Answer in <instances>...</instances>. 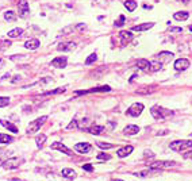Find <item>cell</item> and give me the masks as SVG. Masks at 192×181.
<instances>
[{
    "instance_id": "9",
    "label": "cell",
    "mask_w": 192,
    "mask_h": 181,
    "mask_svg": "<svg viewBox=\"0 0 192 181\" xmlns=\"http://www.w3.org/2000/svg\"><path fill=\"white\" fill-rule=\"evenodd\" d=\"M18 10H19V16L20 18H26L30 12V7H29V3L26 0H20V3L18 4Z\"/></svg>"
},
{
    "instance_id": "17",
    "label": "cell",
    "mask_w": 192,
    "mask_h": 181,
    "mask_svg": "<svg viewBox=\"0 0 192 181\" xmlns=\"http://www.w3.org/2000/svg\"><path fill=\"white\" fill-rule=\"evenodd\" d=\"M76 47V43L75 42H62V43H60L58 45V50L60 52H71V50H73V49Z\"/></svg>"
},
{
    "instance_id": "20",
    "label": "cell",
    "mask_w": 192,
    "mask_h": 181,
    "mask_svg": "<svg viewBox=\"0 0 192 181\" xmlns=\"http://www.w3.org/2000/svg\"><path fill=\"white\" fill-rule=\"evenodd\" d=\"M153 26H154L153 22H149V23H142V25H138V26H133L131 31H146V30H150Z\"/></svg>"
},
{
    "instance_id": "46",
    "label": "cell",
    "mask_w": 192,
    "mask_h": 181,
    "mask_svg": "<svg viewBox=\"0 0 192 181\" xmlns=\"http://www.w3.org/2000/svg\"><path fill=\"white\" fill-rule=\"evenodd\" d=\"M181 2L184 3V4H188V3H189V0H181Z\"/></svg>"
},
{
    "instance_id": "25",
    "label": "cell",
    "mask_w": 192,
    "mask_h": 181,
    "mask_svg": "<svg viewBox=\"0 0 192 181\" xmlns=\"http://www.w3.org/2000/svg\"><path fill=\"white\" fill-rule=\"evenodd\" d=\"M22 34H23V30L19 29V27H15V29H12L11 31H8V37L10 38H18V37H20Z\"/></svg>"
},
{
    "instance_id": "8",
    "label": "cell",
    "mask_w": 192,
    "mask_h": 181,
    "mask_svg": "<svg viewBox=\"0 0 192 181\" xmlns=\"http://www.w3.org/2000/svg\"><path fill=\"white\" fill-rule=\"evenodd\" d=\"M175 69L177 72H183V70H185V69H188L189 68V61L187 60V58H179V60H176L175 61Z\"/></svg>"
},
{
    "instance_id": "36",
    "label": "cell",
    "mask_w": 192,
    "mask_h": 181,
    "mask_svg": "<svg viewBox=\"0 0 192 181\" xmlns=\"http://www.w3.org/2000/svg\"><path fill=\"white\" fill-rule=\"evenodd\" d=\"M125 20H126V18H125V15H121L119 16V19H118L115 23H114V26L115 27H121V26H123V23H125Z\"/></svg>"
},
{
    "instance_id": "6",
    "label": "cell",
    "mask_w": 192,
    "mask_h": 181,
    "mask_svg": "<svg viewBox=\"0 0 192 181\" xmlns=\"http://www.w3.org/2000/svg\"><path fill=\"white\" fill-rule=\"evenodd\" d=\"M176 162L173 161H157V162H153L150 165V169L152 170H158V169H168V168H172L175 166Z\"/></svg>"
},
{
    "instance_id": "48",
    "label": "cell",
    "mask_w": 192,
    "mask_h": 181,
    "mask_svg": "<svg viewBox=\"0 0 192 181\" xmlns=\"http://www.w3.org/2000/svg\"><path fill=\"white\" fill-rule=\"evenodd\" d=\"M111 181H123V180H121V178H114V180H111Z\"/></svg>"
},
{
    "instance_id": "22",
    "label": "cell",
    "mask_w": 192,
    "mask_h": 181,
    "mask_svg": "<svg viewBox=\"0 0 192 181\" xmlns=\"http://www.w3.org/2000/svg\"><path fill=\"white\" fill-rule=\"evenodd\" d=\"M137 66L139 68V69H142L144 72H150V62L148 60H145V58H141L137 62Z\"/></svg>"
},
{
    "instance_id": "4",
    "label": "cell",
    "mask_w": 192,
    "mask_h": 181,
    "mask_svg": "<svg viewBox=\"0 0 192 181\" xmlns=\"http://www.w3.org/2000/svg\"><path fill=\"white\" fill-rule=\"evenodd\" d=\"M20 162H22L20 158H18V157H11V158H8L7 161L3 162V168L7 169V170L18 169V168H19V165H20Z\"/></svg>"
},
{
    "instance_id": "2",
    "label": "cell",
    "mask_w": 192,
    "mask_h": 181,
    "mask_svg": "<svg viewBox=\"0 0 192 181\" xmlns=\"http://www.w3.org/2000/svg\"><path fill=\"white\" fill-rule=\"evenodd\" d=\"M171 150L173 151H184V150H189L192 149V141L189 139H181V141H175L169 145Z\"/></svg>"
},
{
    "instance_id": "41",
    "label": "cell",
    "mask_w": 192,
    "mask_h": 181,
    "mask_svg": "<svg viewBox=\"0 0 192 181\" xmlns=\"http://www.w3.org/2000/svg\"><path fill=\"white\" fill-rule=\"evenodd\" d=\"M76 30H79V31H85L87 30V25L85 23H79L76 26Z\"/></svg>"
},
{
    "instance_id": "50",
    "label": "cell",
    "mask_w": 192,
    "mask_h": 181,
    "mask_svg": "<svg viewBox=\"0 0 192 181\" xmlns=\"http://www.w3.org/2000/svg\"><path fill=\"white\" fill-rule=\"evenodd\" d=\"M189 31H192V25H191V26H189Z\"/></svg>"
},
{
    "instance_id": "44",
    "label": "cell",
    "mask_w": 192,
    "mask_h": 181,
    "mask_svg": "<svg viewBox=\"0 0 192 181\" xmlns=\"http://www.w3.org/2000/svg\"><path fill=\"white\" fill-rule=\"evenodd\" d=\"M19 80H20V76H15V77H14V80H12V83L15 84V83H18Z\"/></svg>"
},
{
    "instance_id": "43",
    "label": "cell",
    "mask_w": 192,
    "mask_h": 181,
    "mask_svg": "<svg viewBox=\"0 0 192 181\" xmlns=\"http://www.w3.org/2000/svg\"><path fill=\"white\" fill-rule=\"evenodd\" d=\"M10 58H11L12 61H15V60H19V58H25V56H22V54H20V56H11Z\"/></svg>"
},
{
    "instance_id": "32",
    "label": "cell",
    "mask_w": 192,
    "mask_h": 181,
    "mask_svg": "<svg viewBox=\"0 0 192 181\" xmlns=\"http://www.w3.org/2000/svg\"><path fill=\"white\" fill-rule=\"evenodd\" d=\"M64 92H65V88H57V89L52 90V92H45V93H42V96H48V95H57V93H64Z\"/></svg>"
},
{
    "instance_id": "11",
    "label": "cell",
    "mask_w": 192,
    "mask_h": 181,
    "mask_svg": "<svg viewBox=\"0 0 192 181\" xmlns=\"http://www.w3.org/2000/svg\"><path fill=\"white\" fill-rule=\"evenodd\" d=\"M68 64V58L66 57H56L52 61V66L58 68V69H64Z\"/></svg>"
},
{
    "instance_id": "39",
    "label": "cell",
    "mask_w": 192,
    "mask_h": 181,
    "mask_svg": "<svg viewBox=\"0 0 192 181\" xmlns=\"http://www.w3.org/2000/svg\"><path fill=\"white\" fill-rule=\"evenodd\" d=\"M168 31H169V33H183V29H181V27H173V26H171L168 29Z\"/></svg>"
},
{
    "instance_id": "28",
    "label": "cell",
    "mask_w": 192,
    "mask_h": 181,
    "mask_svg": "<svg viewBox=\"0 0 192 181\" xmlns=\"http://www.w3.org/2000/svg\"><path fill=\"white\" fill-rule=\"evenodd\" d=\"M4 19L7 22H15L18 19V15L14 11H7V12H4Z\"/></svg>"
},
{
    "instance_id": "19",
    "label": "cell",
    "mask_w": 192,
    "mask_h": 181,
    "mask_svg": "<svg viewBox=\"0 0 192 181\" xmlns=\"http://www.w3.org/2000/svg\"><path fill=\"white\" fill-rule=\"evenodd\" d=\"M0 123H2V126L3 127H6L8 131H11V133H14V134H16L18 133V127L15 124H12L10 120H6V119H0Z\"/></svg>"
},
{
    "instance_id": "27",
    "label": "cell",
    "mask_w": 192,
    "mask_h": 181,
    "mask_svg": "<svg viewBox=\"0 0 192 181\" xmlns=\"http://www.w3.org/2000/svg\"><path fill=\"white\" fill-rule=\"evenodd\" d=\"M137 6H138V4H137L135 0H126V2H125V7L127 8V11H130V12L135 11Z\"/></svg>"
},
{
    "instance_id": "16",
    "label": "cell",
    "mask_w": 192,
    "mask_h": 181,
    "mask_svg": "<svg viewBox=\"0 0 192 181\" xmlns=\"http://www.w3.org/2000/svg\"><path fill=\"white\" fill-rule=\"evenodd\" d=\"M172 58H173V53H171V52H161L157 56V61H160L161 64H165V62L171 61Z\"/></svg>"
},
{
    "instance_id": "18",
    "label": "cell",
    "mask_w": 192,
    "mask_h": 181,
    "mask_svg": "<svg viewBox=\"0 0 192 181\" xmlns=\"http://www.w3.org/2000/svg\"><path fill=\"white\" fill-rule=\"evenodd\" d=\"M123 133H125L126 135H135V134L139 133V127L137 124H129L123 129Z\"/></svg>"
},
{
    "instance_id": "37",
    "label": "cell",
    "mask_w": 192,
    "mask_h": 181,
    "mask_svg": "<svg viewBox=\"0 0 192 181\" xmlns=\"http://www.w3.org/2000/svg\"><path fill=\"white\" fill-rule=\"evenodd\" d=\"M98 160H106V161H108V160H111V156L110 154H106V153H99L98 156Z\"/></svg>"
},
{
    "instance_id": "3",
    "label": "cell",
    "mask_w": 192,
    "mask_h": 181,
    "mask_svg": "<svg viewBox=\"0 0 192 181\" xmlns=\"http://www.w3.org/2000/svg\"><path fill=\"white\" fill-rule=\"evenodd\" d=\"M48 120V116L46 115H43V116H41V118H38V119H35V120H33L31 123L29 124V127H27V134H35V133H38L39 131V129L43 126V123Z\"/></svg>"
},
{
    "instance_id": "34",
    "label": "cell",
    "mask_w": 192,
    "mask_h": 181,
    "mask_svg": "<svg viewBox=\"0 0 192 181\" xmlns=\"http://www.w3.org/2000/svg\"><path fill=\"white\" fill-rule=\"evenodd\" d=\"M10 104V97H4V96H0V108L3 107H7Z\"/></svg>"
},
{
    "instance_id": "30",
    "label": "cell",
    "mask_w": 192,
    "mask_h": 181,
    "mask_svg": "<svg viewBox=\"0 0 192 181\" xmlns=\"http://www.w3.org/2000/svg\"><path fill=\"white\" fill-rule=\"evenodd\" d=\"M14 141V138L10 137V135H7V134H0V143H11Z\"/></svg>"
},
{
    "instance_id": "33",
    "label": "cell",
    "mask_w": 192,
    "mask_h": 181,
    "mask_svg": "<svg viewBox=\"0 0 192 181\" xmlns=\"http://www.w3.org/2000/svg\"><path fill=\"white\" fill-rule=\"evenodd\" d=\"M11 46V41H0V50H6L7 47H10Z\"/></svg>"
},
{
    "instance_id": "12",
    "label": "cell",
    "mask_w": 192,
    "mask_h": 181,
    "mask_svg": "<svg viewBox=\"0 0 192 181\" xmlns=\"http://www.w3.org/2000/svg\"><path fill=\"white\" fill-rule=\"evenodd\" d=\"M91 149H92V146L88 143V142H79L75 145V150H77L79 153H89Z\"/></svg>"
},
{
    "instance_id": "10",
    "label": "cell",
    "mask_w": 192,
    "mask_h": 181,
    "mask_svg": "<svg viewBox=\"0 0 192 181\" xmlns=\"http://www.w3.org/2000/svg\"><path fill=\"white\" fill-rule=\"evenodd\" d=\"M119 38H121L122 46H126L127 43H130L133 41V33L131 31H127V30H123L119 33Z\"/></svg>"
},
{
    "instance_id": "7",
    "label": "cell",
    "mask_w": 192,
    "mask_h": 181,
    "mask_svg": "<svg viewBox=\"0 0 192 181\" xmlns=\"http://www.w3.org/2000/svg\"><path fill=\"white\" fill-rule=\"evenodd\" d=\"M111 90V87L108 85H102V87H96V88H91L87 90H76V95H87V93H98V92H110Z\"/></svg>"
},
{
    "instance_id": "23",
    "label": "cell",
    "mask_w": 192,
    "mask_h": 181,
    "mask_svg": "<svg viewBox=\"0 0 192 181\" xmlns=\"http://www.w3.org/2000/svg\"><path fill=\"white\" fill-rule=\"evenodd\" d=\"M173 18H175L176 20H180V22H184L189 18V14L187 11H177L175 12V15H173Z\"/></svg>"
},
{
    "instance_id": "5",
    "label": "cell",
    "mask_w": 192,
    "mask_h": 181,
    "mask_svg": "<svg viewBox=\"0 0 192 181\" xmlns=\"http://www.w3.org/2000/svg\"><path fill=\"white\" fill-rule=\"evenodd\" d=\"M144 104L142 103H134L131 104V106L129 107V110H127V115H130L133 118H138L141 115V112L144 111Z\"/></svg>"
},
{
    "instance_id": "47",
    "label": "cell",
    "mask_w": 192,
    "mask_h": 181,
    "mask_svg": "<svg viewBox=\"0 0 192 181\" xmlns=\"http://www.w3.org/2000/svg\"><path fill=\"white\" fill-rule=\"evenodd\" d=\"M3 64H4V61H3V58H0V66H3Z\"/></svg>"
},
{
    "instance_id": "13",
    "label": "cell",
    "mask_w": 192,
    "mask_h": 181,
    "mask_svg": "<svg viewBox=\"0 0 192 181\" xmlns=\"http://www.w3.org/2000/svg\"><path fill=\"white\" fill-rule=\"evenodd\" d=\"M50 147H52V149H56V150H60V151L65 153V154H68V156H72V154H73L72 150H69V149H68L65 145H62L61 142H54V143L50 145Z\"/></svg>"
},
{
    "instance_id": "21",
    "label": "cell",
    "mask_w": 192,
    "mask_h": 181,
    "mask_svg": "<svg viewBox=\"0 0 192 181\" xmlns=\"http://www.w3.org/2000/svg\"><path fill=\"white\" fill-rule=\"evenodd\" d=\"M104 126H98V124H93V126H91L89 129H87V131H88L89 134H92V135H99V134H102L103 131H104Z\"/></svg>"
},
{
    "instance_id": "31",
    "label": "cell",
    "mask_w": 192,
    "mask_h": 181,
    "mask_svg": "<svg viewBox=\"0 0 192 181\" xmlns=\"http://www.w3.org/2000/svg\"><path fill=\"white\" fill-rule=\"evenodd\" d=\"M96 58H98V56H96V53L89 54L88 58L85 60V65H91V64H93V62L96 61Z\"/></svg>"
},
{
    "instance_id": "49",
    "label": "cell",
    "mask_w": 192,
    "mask_h": 181,
    "mask_svg": "<svg viewBox=\"0 0 192 181\" xmlns=\"http://www.w3.org/2000/svg\"><path fill=\"white\" fill-rule=\"evenodd\" d=\"M0 166H3V162H2V160H0Z\"/></svg>"
},
{
    "instance_id": "42",
    "label": "cell",
    "mask_w": 192,
    "mask_h": 181,
    "mask_svg": "<svg viewBox=\"0 0 192 181\" xmlns=\"http://www.w3.org/2000/svg\"><path fill=\"white\" fill-rule=\"evenodd\" d=\"M83 169L87 170V172H93V166L91 165V164H84L83 165Z\"/></svg>"
},
{
    "instance_id": "45",
    "label": "cell",
    "mask_w": 192,
    "mask_h": 181,
    "mask_svg": "<svg viewBox=\"0 0 192 181\" xmlns=\"http://www.w3.org/2000/svg\"><path fill=\"white\" fill-rule=\"evenodd\" d=\"M8 181H22V180H20V178H10Z\"/></svg>"
},
{
    "instance_id": "38",
    "label": "cell",
    "mask_w": 192,
    "mask_h": 181,
    "mask_svg": "<svg viewBox=\"0 0 192 181\" xmlns=\"http://www.w3.org/2000/svg\"><path fill=\"white\" fill-rule=\"evenodd\" d=\"M150 172H152V169H149V170H142V172H137V173H134V174L138 176V177H146V176L150 174Z\"/></svg>"
},
{
    "instance_id": "29",
    "label": "cell",
    "mask_w": 192,
    "mask_h": 181,
    "mask_svg": "<svg viewBox=\"0 0 192 181\" xmlns=\"http://www.w3.org/2000/svg\"><path fill=\"white\" fill-rule=\"evenodd\" d=\"M161 68H162V64L160 61L150 62V72H158V70H161Z\"/></svg>"
},
{
    "instance_id": "26",
    "label": "cell",
    "mask_w": 192,
    "mask_h": 181,
    "mask_svg": "<svg viewBox=\"0 0 192 181\" xmlns=\"http://www.w3.org/2000/svg\"><path fill=\"white\" fill-rule=\"evenodd\" d=\"M46 139H48V137H46V135H45V134H39L38 137L35 138V143H37V147H38V149H41V147H42V146H43V143L46 142Z\"/></svg>"
},
{
    "instance_id": "24",
    "label": "cell",
    "mask_w": 192,
    "mask_h": 181,
    "mask_svg": "<svg viewBox=\"0 0 192 181\" xmlns=\"http://www.w3.org/2000/svg\"><path fill=\"white\" fill-rule=\"evenodd\" d=\"M61 174L64 176V177L69 178V180H72V178H75V177H76V172L73 170V169H69V168H65V169H62Z\"/></svg>"
},
{
    "instance_id": "35",
    "label": "cell",
    "mask_w": 192,
    "mask_h": 181,
    "mask_svg": "<svg viewBox=\"0 0 192 181\" xmlns=\"http://www.w3.org/2000/svg\"><path fill=\"white\" fill-rule=\"evenodd\" d=\"M96 145H98L100 149H106V150H107V149H112L114 147L112 143H106V142H98Z\"/></svg>"
},
{
    "instance_id": "15",
    "label": "cell",
    "mask_w": 192,
    "mask_h": 181,
    "mask_svg": "<svg viewBox=\"0 0 192 181\" xmlns=\"http://www.w3.org/2000/svg\"><path fill=\"white\" fill-rule=\"evenodd\" d=\"M133 150H134V147L133 146H123V147H121L119 150L116 151V156L119 157V158H123V157H127V156H130L131 153H133Z\"/></svg>"
},
{
    "instance_id": "14",
    "label": "cell",
    "mask_w": 192,
    "mask_h": 181,
    "mask_svg": "<svg viewBox=\"0 0 192 181\" xmlns=\"http://www.w3.org/2000/svg\"><path fill=\"white\" fill-rule=\"evenodd\" d=\"M25 47L29 50H37L39 47V39L38 38H31L25 42Z\"/></svg>"
},
{
    "instance_id": "40",
    "label": "cell",
    "mask_w": 192,
    "mask_h": 181,
    "mask_svg": "<svg viewBox=\"0 0 192 181\" xmlns=\"http://www.w3.org/2000/svg\"><path fill=\"white\" fill-rule=\"evenodd\" d=\"M77 126H79V124H77V120L76 119H73L72 122H71V124H68V130H72V129H76L77 127Z\"/></svg>"
},
{
    "instance_id": "1",
    "label": "cell",
    "mask_w": 192,
    "mask_h": 181,
    "mask_svg": "<svg viewBox=\"0 0 192 181\" xmlns=\"http://www.w3.org/2000/svg\"><path fill=\"white\" fill-rule=\"evenodd\" d=\"M150 114H152V116L156 120H162V119H167V118L173 116V111L168 110V108H164V107H160V106H153L150 108Z\"/></svg>"
}]
</instances>
